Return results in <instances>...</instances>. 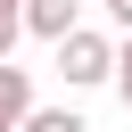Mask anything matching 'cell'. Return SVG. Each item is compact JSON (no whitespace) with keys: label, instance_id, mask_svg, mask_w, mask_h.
Returning <instances> with one entry per match:
<instances>
[{"label":"cell","instance_id":"obj_1","mask_svg":"<svg viewBox=\"0 0 132 132\" xmlns=\"http://www.w3.org/2000/svg\"><path fill=\"white\" fill-rule=\"evenodd\" d=\"M58 74H66L74 91H91V82H116V41H107V33H91V25H74V33L58 41Z\"/></svg>","mask_w":132,"mask_h":132},{"label":"cell","instance_id":"obj_2","mask_svg":"<svg viewBox=\"0 0 132 132\" xmlns=\"http://www.w3.org/2000/svg\"><path fill=\"white\" fill-rule=\"evenodd\" d=\"M82 25V0H25V33H41V41H66Z\"/></svg>","mask_w":132,"mask_h":132},{"label":"cell","instance_id":"obj_3","mask_svg":"<svg viewBox=\"0 0 132 132\" xmlns=\"http://www.w3.org/2000/svg\"><path fill=\"white\" fill-rule=\"evenodd\" d=\"M25 116H33V74L0 58V132H25Z\"/></svg>","mask_w":132,"mask_h":132},{"label":"cell","instance_id":"obj_4","mask_svg":"<svg viewBox=\"0 0 132 132\" xmlns=\"http://www.w3.org/2000/svg\"><path fill=\"white\" fill-rule=\"evenodd\" d=\"M25 132H91V124H82L74 107H33V116H25Z\"/></svg>","mask_w":132,"mask_h":132},{"label":"cell","instance_id":"obj_5","mask_svg":"<svg viewBox=\"0 0 132 132\" xmlns=\"http://www.w3.org/2000/svg\"><path fill=\"white\" fill-rule=\"evenodd\" d=\"M16 33H25V0H0V58L16 50Z\"/></svg>","mask_w":132,"mask_h":132},{"label":"cell","instance_id":"obj_6","mask_svg":"<svg viewBox=\"0 0 132 132\" xmlns=\"http://www.w3.org/2000/svg\"><path fill=\"white\" fill-rule=\"evenodd\" d=\"M116 99H124V107H132V33H124V41H116Z\"/></svg>","mask_w":132,"mask_h":132},{"label":"cell","instance_id":"obj_7","mask_svg":"<svg viewBox=\"0 0 132 132\" xmlns=\"http://www.w3.org/2000/svg\"><path fill=\"white\" fill-rule=\"evenodd\" d=\"M107 16H116V33H132V0H107Z\"/></svg>","mask_w":132,"mask_h":132}]
</instances>
